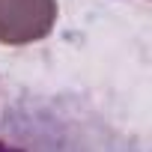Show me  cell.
I'll return each instance as SVG.
<instances>
[{"label":"cell","mask_w":152,"mask_h":152,"mask_svg":"<svg viewBox=\"0 0 152 152\" xmlns=\"http://www.w3.org/2000/svg\"><path fill=\"white\" fill-rule=\"evenodd\" d=\"M57 24V0H0V45L42 42Z\"/></svg>","instance_id":"6da1fadb"},{"label":"cell","mask_w":152,"mask_h":152,"mask_svg":"<svg viewBox=\"0 0 152 152\" xmlns=\"http://www.w3.org/2000/svg\"><path fill=\"white\" fill-rule=\"evenodd\" d=\"M0 152H24V149H18V146H12V143H3V140H0Z\"/></svg>","instance_id":"7a4b0ae2"}]
</instances>
